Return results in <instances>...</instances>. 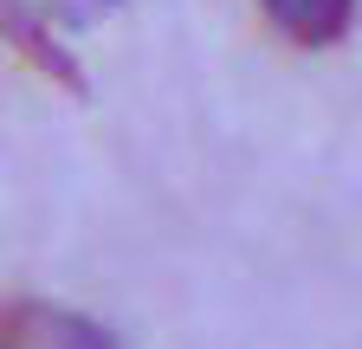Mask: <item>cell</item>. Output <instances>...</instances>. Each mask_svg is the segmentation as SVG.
I'll return each instance as SVG.
<instances>
[{
	"mask_svg": "<svg viewBox=\"0 0 362 349\" xmlns=\"http://www.w3.org/2000/svg\"><path fill=\"white\" fill-rule=\"evenodd\" d=\"M0 349H117L90 317H71L59 304H0Z\"/></svg>",
	"mask_w": 362,
	"mask_h": 349,
	"instance_id": "cell-1",
	"label": "cell"
},
{
	"mask_svg": "<svg viewBox=\"0 0 362 349\" xmlns=\"http://www.w3.org/2000/svg\"><path fill=\"white\" fill-rule=\"evenodd\" d=\"M259 7L291 46H337L356 20V0H259Z\"/></svg>",
	"mask_w": 362,
	"mask_h": 349,
	"instance_id": "cell-2",
	"label": "cell"
},
{
	"mask_svg": "<svg viewBox=\"0 0 362 349\" xmlns=\"http://www.w3.org/2000/svg\"><path fill=\"white\" fill-rule=\"evenodd\" d=\"M0 32L13 39V52H26L45 78H59V84H78V65L65 59V46L52 32H45V20L26 7V0H0Z\"/></svg>",
	"mask_w": 362,
	"mask_h": 349,
	"instance_id": "cell-3",
	"label": "cell"
}]
</instances>
